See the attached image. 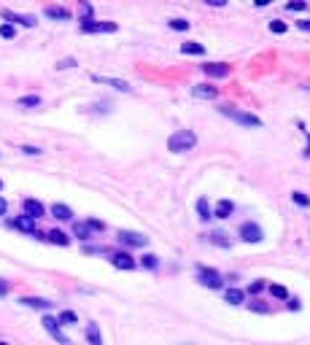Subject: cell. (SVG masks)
<instances>
[{
    "label": "cell",
    "instance_id": "cell-1",
    "mask_svg": "<svg viewBox=\"0 0 310 345\" xmlns=\"http://www.w3.org/2000/svg\"><path fill=\"white\" fill-rule=\"evenodd\" d=\"M195 143H197V135H195L192 130H178V132H173V135H170L167 148H170L173 154H181V151L195 148Z\"/></svg>",
    "mask_w": 310,
    "mask_h": 345
},
{
    "label": "cell",
    "instance_id": "cell-2",
    "mask_svg": "<svg viewBox=\"0 0 310 345\" xmlns=\"http://www.w3.org/2000/svg\"><path fill=\"white\" fill-rule=\"evenodd\" d=\"M219 113L227 116V119H232V122H237V124H243V127H262V119H259V116L245 113V111H240V108H235V105H221Z\"/></svg>",
    "mask_w": 310,
    "mask_h": 345
},
{
    "label": "cell",
    "instance_id": "cell-3",
    "mask_svg": "<svg viewBox=\"0 0 310 345\" xmlns=\"http://www.w3.org/2000/svg\"><path fill=\"white\" fill-rule=\"evenodd\" d=\"M119 243L121 246H130V248H143V246H149V238L141 232H130V229H119Z\"/></svg>",
    "mask_w": 310,
    "mask_h": 345
},
{
    "label": "cell",
    "instance_id": "cell-4",
    "mask_svg": "<svg viewBox=\"0 0 310 345\" xmlns=\"http://www.w3.org/2000/svg\"><path fill=\"white\" fill-rule=\"evenodd\" d=\"M43 329L49 332L54 340H57L59 345H71V340H68L65 334H62V326H59V321L57 318H51V316H43Z\"/></svg>",
    "mask_w": 310,
    "mask_h": 345
},
{
    "label": "cell",
    "instance_id": "cell-5",
    "mask_svg": "<svg viewBox=\"0 0 310 345\" xmlns=\"http://www.w3.org/2000/svg\"><path fill=\"white\" fill-rule=\"evenodd\" d=\"M81 33H116V22H81Z\"/></svg>",
    "mask_w": 310,
    "mask_h": 345
},
{
    "label": "cell",
    "instance_id": "cell-6",
    "mask_svg": "<svg viewBox=\"0 0 310 345\" xmlns=\"http://www.w3.org/2000/svg\"><path fill=\"white\" fill-rule=\"evenodd\" d=\"M197 280H200L203 286H208V289H221V275H219L216 270H205V267H200Z\"/></svg>",
    "mask_w": 310,
    "mask_h": 345
},
{
    "label": "cell",
    "instance_id": "cell-7",
    "mask_svg": "<svg viewBox=\"0 0 310 345\" xmlns=\"http://www.w3.org/2000/svg\"><path fill=\"white\" fill-rule=\"evenodd\" d=\"M111 264L113 267H119V270H135V259L127 254V251H119V254H111Z\"/></svg>",
    "mask_w": 310,
    "mask_h": 345
},
{
    "label": "cell",
    "instance_id": "cell-8",
    "mask_svg": "<svg viewBox=\"0 0 310 345\" xmlns=\"http://www.w3.org/2000/svg\"><path fill=\"white\" fill-rule=\"evenodd\" d=\"M203 73L211 76V78H227L229 65H224V62H208V65H203Z\"/></svg>",
    "mask_w": 310,
    "mask_h": 345
},
{
    "label": "cell",
    "instance_id": "cell-9",
    "mask_svg": "<svg viewBox=\"0 0 310 345\" xmlns=\"http://www.w3.org/2000/svg\"><path fill=\"white\" fill-rule=\"evenodd\" d=\"M240 240H245V243H259V240H262L259 224H243V226H240Z\"/></svg>",
    "mask_w": 310,
    "mask_h": 345
},
{
    "label": "cell",
    "instance_id": "cell-10",
    "mask_svg": "<svg viewBox=\"0 0 310 345\" xmlns=\"http://www.w3.org/2000/svg\"><path fill=\"white\" fill-rule=\"evenodd\" d=\"M0 17L9 19V22H17V25H25V27H35V17H25V14H14L9 9L0 11Z\"/></svg>",
    "mask_w": 310,
    "mask_h": 345
},
{
    "label": "cell",
    "instance_id": "cell-11",
    "mask_svg": "<svg viewBox=\"0 0 310 345\" xmlns=\"http://www.w3.org/2000/svg\"><path fill=\"white\" fill-rule=\"evenodd\" d=\"M22 208H25V216H27V218H33V221H38V218H41V216L46 213L43 205H41L38 200H25V202H22Z\"/></svg>",
    "mask_w": 310,
    "mask_h": 345
},
{
    "label": "cell",
    "instance_id": "cell-12",
    "mask_svg": "<svg viewBox=\"0 0 310 345\" xmlns=\"http://www.w3.org/2000/svg\"><path fill=\"white\" fill-rule=\"evenodd\" d=\"M192 95L200 97V100H213L219 95V89H216V86H208V84H195L192 86Z\"/></svg>",
    "mask_w": 310,
    "mask_h": 345
},
{
    "label": "cell",
    "instance_id": "cell-13",
    "mask_svg": "<svg viewBox=\"0 0 310 345\" xmlns=\"http://www.w3.org/2000/svg\"><path fill=\"white\" fill-rule=\"evenodd\" d=\"M14 229H19V232H27V235H35V221L33 218H27V216H17L14 221H9Z\"/></svg>",
    "mask_w": 310,
    "mask_h": 345
},
{
    "label": "cell",
    "instance_id": "cell-14",
    "mask_svg": "<svg viewBox=\"0 0 310 345\" xmlns=\"http://www.w3.org/2000/svg\"><path fill=\"white\" fill-rule=\"evenodd\" d=\"M25 308H35V310H51V302L43 300V297H22L19 300Z\"/></svg>",
    "mask_w": 310,
    "mask_h": 345
},
{
    "label": "cell",
    "instance_id": "cell-15",
    "mask_svg": "<svg viewBox=\"0 0 310 345\" xmlns=\"http://www.w3.org/2000/svg\"><path fill=\"white\" fill-rule=\"evenodd\" d=\"M51 216L57 218V221H71L73 218V210L65 205V202H54L51 205Z\"/></svg>",
    "mask_w": 310,
    "mask_h": 345
},
{
    "label": "cell",
    "instance_id": "cell-16",
    "mask_svg": "<svg viewBox=\"0 0 310 345\" xmlns=\"http://www.w3.org/2000/svg\"><path fill=\"white\" fill-rule=\"evenodd\" d=\"M232 213H235V205H232V200H219V202H216V210H213L216 218H229Z\"/></svg>",
    "mask_w": 310,
    "mask_h": 345
},
{
    "label": "cell",
    "instance_id": "cell-17",
    "mask_svg": "<svg viewBox=\"0 0 310 345\" xmlns=\"http://www.w3.org/2000/svg\"><path fill=\"white\" fill-rule=\"evenodd\" d=\"M43 14H46L49 19H62V22H68V19H71V11H68V9H62V6H46Z\"/></svg>",
    "mask_w": 310,
    "mask_h": 345
},
{
    "label": "cell",
    "instance_id": "cell-18",
    "mask_svg": "<svg viewBox=\"0 0 310 345\" xmlns=\"http://www.w3.org/2000/svg\"><path fill=\"white\" fill-rule=\"evenodd\" d=\"M49 243H54V246H71V238H68L65 232H59V229H51V232H46L43 235Z\"/></svg>",
    "mask_w": 310,
    "mask_h": 345
},
{
    "label": "cell",
    "instance_id": "cell-19",
    "mask_svg": "<svg viewBox=\"0 0 310 345\" xmlns=\"http://www.w3.org/2000/svg\"><path fill=\"white\" fill-rule=\"evenodd\" d=\"M73 235H76L79 240H89V238H92V229L87 226V221H76V224H73Z\"/></svg>",
    "mask_w": 310,
    "mask_h": 345
},
{
    "label": "cell",
    "instance_id": "cell-20",
    "mask_svg": "<svg viewBox=\"0 0 310 345\" xmlns=\"http://www.w3.org/2000/svg\"><path fill=\"white\" fill-rule=\"evenodd\" d=\"M181 51H183V54H195V57H200V54H205V46L197 43V41H186V43L181 46Z\"/></svg>",
    "mask_w": 310,
    "mask_h": 345
},
{
    "label": "cell",
    "instance_id": "cell-21",
    "mask_svg": "<svg viewBox=\"0 0 310 345\" xmlns=\"http://www.w3.org/2000/svg\"><path fill=\"white\" fill-rule=\"evenodd\" d=\"M87 340H89V345H103V337H100V326L97 324L87 326Z\"/></svg>",
    "mask_w": 310,
    "mask_h": 345
},
{
    "label": "cell",
    "instance_id": "cell-22",
    "mask_svg": "<svg viewBox=\"0 0 310 345\" xmlns=\"http://www.w3.org/2000/svg\"><path fill=\"white\" fill-rule=\"evenodd\" d=\"M197 213H200V218H205V221H208V218H213V210H211V205H208L205 197L197 200Z\"/></svg>",
    "mask_w": 310,
    "mask_h": 345
},
{
    "label": "cell",
    "instance_id": "cell-23",
    "mask_svg": "<svg viewBox=\"0 0 310 345\" xmlns=\"http://www.w3.org/2000/svg\"><path fill=\"white\" fill-rule=\"evenodd\" d=\"M57 321H59V326H73V324H76V321H79V316H76V313H73V310H62V313H59V318H57Z\"/></svg>",
    "mask_w": 310,
    "mask_h": 345
},
{
    "label": "cell",
    "instance_id": "cell-24",
    "mask_svg": "<svg viewBox=\"0 0 310 345\" xmlns=\"http://www.w3.org/2000/svg\"><path fill=\"white\" fill-rule=\"evenodd\" d=\"M19 108H38L41 105V97L38 95H27V97H19V103H17Z\"/></svg>",
    "mask_w": 310,
    "mask_h": 345
},
{
    "label": "cell",
    "instance_id": "cell-25",
    "mask_svg": "<svg viewBox=\"0 0 310 345\" xmlns=\"http://www.w3.org/2000/svg\"><path fill=\"white\" fill-rule=\"evenodd\" d=\"M227 302L229 305H240V302H243V292H240V289H227Z\"/></svg>",
    "mask_w": 310,
    "mask_h": 345
},
{
    "label": "cell",
    "instance_id": "cell-26",
    "mask_svg": "<svg viewBox=\"0 0 310 345\" xmlns=\"http://www.w3.org/2000/svg\"><path fill=\"white\" fill-rule=\"evenodd\" d=\"M92 81H103V84H111V86H116V89H124V92L130 89V86L124 84V81H116V78H100V76H92Z\"/></svg>",
    "mask_w": 310,
    "mask_h": 345
},
{
    "label": "cell",
    "instance_id": "cell-27",
    "mask_svg": "<svg viewBox=\"0 0 310 345\" xmlns=\"http://www.w3.org/2000/svg\"><path fill=\"white\" fill-rule=\"evenodd\" d=\"M211 243H216V246H221V248H229V240H227V235H224V232H213Z\"/></svg>",
    "mask_w": 310,
    "mask_h": 345
},
{
    "label": "cell",
    "instance_id": "cell-28",
    "mask_svg": "<svg viewBox=\"0 0 310 345\" xmlns=\"http://www.w3.org/2000/svg\"><path fill=\"white\" fill-rule=\"evenodd\" d=\"M14 35H17V27H14V25H0V38H6V41H11Z\"/></svg>",
    "mask_w": 310,
    "mask_h": 345
},
{
    "label": "cell",
    "instance_id": "cell-29",
    "mask_svg": "<svg viewBox=\"0 0 310 345\" xmlns=\"http://www.w3.org/2000/svg\"><path fill=\"white\" fill-rule=\"evenodd\" d=\"M141 262H143V267H149V270H157V264H159V259H157V256H154V254H146V256L141 259Z\"/></svg>",
    "mask_w": 310,
    "mask_h": 345
},
{
    "label": "cell",
    "instance_id": "cell-30",
    "mask_svg": "<svg viewBox=\"0 0 310 345\" xmlns=\"http://www.w3.org/2000/svg\"><path fill=\"white\" fill-rule=\"evenodd\" d=\"M291 200L297 202V205H302V208H307V205H310V197H307V194H302V192H294V194H291Z\"/></svg>",
    "mask_w": 310,
    "mask_h": 345
},
{
    "label": "cell",
    "instance_id": "cell-31",
    "mask_svg": "<svg viewBox=\"0 0 310 345\" xmlns=\"http://www.w3.org/2000/svg\"><path fill=\"white\" fill-rule=\"evenodd\" d=\"M270 294L278 297V300H289V292H286L283 286H270Z\"/></svg>",
    "mask_w": 310,
    "mask_h": 345
},
{
    "label": "cell",
    "instance_id": "cell-32",
    "mask_svg": "<svg viewBox=\"0 0 310 345\" xmlns=\"http://www.w3.org/2000/svg\"><path fill=\"white\" fill-rule=\"evenodd\" d=\"M170 27L178 30V33H183V30H189V22L186 19H170Z\"/></svg>",
    "mask_w": 310,
    "mask_h": 345
},
{
    "label": "cell",
    "instance_id": "cell-33",
    "mask_svg": "<svg viewBox=\"0 0 310 345\" xmlns=\"http://www.w3.org/2000/svg\"><path fill=\"white\" fill-rule=\"evenodd\" d=\"M270 30H273V33H278V35H283V33H286V22L273 19V22H270Z\"/></svg>",
    "mask_w": 310,
    "mask_h": 345
},
{
    "label": "cell",
    "instance_id": "cell-34",
    "mask_svg": "<svg viewBox=\"0 0 310 345\" xmlns=\"http://www.w3.org/2000/svg\"><path fill=\"white\" fill-rule=\"evenodd\" d=\"M87 226H89L92 232H103V229H105V224H103V221H97V218H89Z\"/></svg>",
    "mask_w": 310,
    "mask_h": 345
},
{
    "label": "cell",
    "instance_id": "cell-35",
    "mask_svg": "<svg viewBox=\"0 0 310 345\" xmlns=\"http://www.w3.org/2000/svg\"><path fill=\"white\" fill-rule=\"evenodd\" d=\"M81 22H92V6L89 3H81Z\"/></svg>",
    "mask_w": 310,
    "mask_h": 345
},
{
    "label": "cell",
    "instance_id": "cell-36",
    "mask_svg": "<svg viewBox=\"0 0 310 345\" xmlns=\"http://www.w3.org/2000/svg\"><path fill=\"white\" fill-rule=\"evenodd\" d=\"M248 308H251V310H257V313H270V308H267L265 302H248Z\"/></svg>",
    "mask_w": 310,
    "mask_h": 345
},
{
    "label": "cell",
    "instance_id": "cell-37",
    "mask_svg": "<svg viewBox=\"0 0 310 345\" xmlns=\"http://www.w3.org/2000/svg\"><path fill=\"white\" fill-rule=\"evenodd\" d=\"M286 9H289V11H305V9H307V3L297 0V3H286Z\"/></svg>",
    "mask_w": 310,
    "mask_h": 345
},
{
    "label": "cell",
    "instance_id": "cell-38",
    "mask_svg": "<svg viewBox=\"0 0 310 345\" xmlns=\"http://www.w3.org/2000/svg\"><path fill=\"white\" fill-rule=\"evenodd\" d=\"M22 151L30 154V156H38V154H41V148H38V146H22Z\"/></svg>",
    "mask_w": 310,
    "mask_h": 345
},
{
    "label": "cell",
    "instance_id": "cell-39",
    "mask_svg": "<svg viewBox=\"0 0 310 345\" xmlns=\"http://www.w3.org/2000/svg\"><path fill=\"white\" fill-rule=\"evenodd\" d=\"M6 294H9V280L0 278V297H6Z\"/></svg>",
    "mask_w": 310,
    "mask_h": 345
},
{
    "label": "cell",
    "instance_id": "cell-40",
    "mask_svg": "<svg viewBox=\"0 0 310 345\" xmlns=\"http://www.w3.org/2000/svg\"><path fill=\"white\" fill-rule=\"evenodd\" d=\"M262 289H265V283H262V280H257V283H254V286H251V294H259V292H262Z\"/></svg>",
    "mask_w": 310,
    "mask_h": 345
},
{
    "label": "cell",
    "instance_id": "cell-41",
    "mask_svg": "<svg viewBox=\"0 0 310 345\" xmlns=\"http://www.w3.org/2000/svg\"><path fill=\"white\" fill-rule=\"evenodd\" d=\"M73 65H76V60H62L57 68H73Z\"/></svg>",
    "mask_w": 310,
    "mask_h": 345
},
{
    "label": "cell",
    "instance_id": "cell-42",
    "mask_svg": "<svg viewBox=\"0 0 310 345\" xmlns=\"http://www.w3.org/2000/svg\"><path fill=\"white\" fill-rule=\"evenodd\" d=\"M302 305H299V300H289V310H299Z\"/></svg>",
    "mask_w": 310,
    "mask_h": 345
},
{
    "label": "cell",
    "instance_id": "cell-43",
    "mask_svg": "<svg viewBox=\"0 0 310 345\" xmlns=\"http://www.w3.org/2000/svg\"><path fill=\"white\" fill-rule=\"evenodd\" d=\"M6 210H9V202H6L3 197H0V216H3V213H6Z\"/></svg>",
    "mask_w": 310,
    "mask_h": 345
},
{
    "label": "cell",
    "instance_id": "cell-44",
    "mask_svg": "<svg viewBox=\"0 0 310 345\" xmlns=\"http://www.w3.org/2000/svg\"><path fill=\"white\" fill-rule=\"evenodd\" d=\"M299 25V30H310V19H302V22H297Z\"/></svg>",
    "mask_w": 310,
    "mask_h": 345
},
{
    "label": "cell",
    "instance_id": "cell-45",
    "mask_svg": "<svg viewBox=\"0 0 310 345\" xmlns=\"http://www.w3.org/2000/svg\"><path fill=\"white\" fill-rule=\"evenodd\" d=\"M302 154H305V156H310V132H307V148H305V151H302Z\"/></svg>",
    "mask_w": 310,
    "mask_h": 345
},
{
    "label": "cell",
    "instance_id": "cell-46",
    "mask_svg": "<svg viewBox=\"0 0 310 345\" xmlns=\"http://www.w3.org/2000/svg\"><path fill=\"white\" fill-rule=\"evenodd\" d=\"M0 189H3V181H0Z\"/></svg>",
    "mask_w": 310,
    "mask_h": 345
},
{
    "label": "cell",
    "instance_id": "cell-47",
    "mask_svg": "<svg viewBox=\"0 0 310 345\" xmlns=\"http://www.w3.org/2000/svg\"><path fill=\"white\" fill-rule=\"evenodd\" d=\"M0 345H9V342H0Z\"/></svg>",
    "mask_w": 310,
    "mask_h": 345
}]
</instances>
